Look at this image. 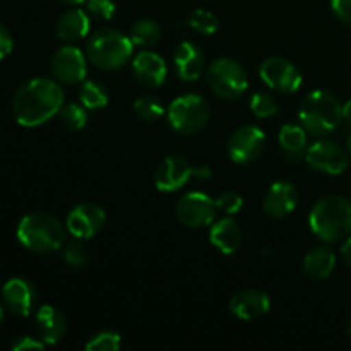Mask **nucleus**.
<instances>
[{"instance_id":"1","label":"nucleus","mask_w":351,"mask_h":351,"mask_svg":"<svg viewBox=\"0 0 351 351\" xmlns=\"http://www.w3.org/2000/svg\"><path fill=\"white\" fill-rule=\"evenodd\" d=\"M64 105V91L55 81L34 77L17 89L12 99V113L17 123L38 127L48 122Z\"/></svg>"},{"instance_id":"2","label":"nucleus","mask_w":351,"mask_h":351,"mask_svg":"<svg viewBox=\"0 0 351 351\" xmlns=\"http://www.w3.org/2000/svg\"><path fill=\"white\" fill-rule=\"evenodd\" d=\"M311 230L328 243L339 242L351 235V202L341 195L319 199L308 216Z\"/></svg>"},{"instance_id":"3","label":"nucleus","mask_w":351,"mask_h":351,"mask_svg":"<svg viewBox=\"0 0 351 351\" xmlns=\"http://www.w3.org/2000/svg\"><path fill=\"white\" fill-rule=\"evenodd\" d=\"M17 240L31 252L50 254L64 247L65 228L48 213H31L17 225Z\"/></svg>"},{"instance_id":"4","label":"nucleus","mask_w":351,"mask_h":351,"mask_svg":"<svg viewBox=\"0 0 351 351\" xmlns=\"http://www.w3.org/2000/svg\"><path fill=\"white\" fill-rule=\"evenodd\" d=\"M298 119L312 136H328L338 129L343 119V106L331 93L317 89L302 99Z\"/></svg>"},{"instance_id":"5","label":"nucleus","mask_w":351,"mask_h":351,"mask_svg":"<svg viewBox=\"0 0 351 351\" xmlns=\"http://www.w3.org/2000/svg\"><path fill=\"white\" fill-rule=\"evenodd\" d=\"M134 43L129 36L120 31L106 27V29L96 31L88 41V58L99 69L105 71H115L125 65L132 57Z\"/></svg>"},{"instance_id":"6","label":"nucleus","mask_w":351,"mask_h":351,"mask_svg":"<svg viewBox=\"0 0 351 351\" xmlns=\"http://www.w3.org/2000/svg\"><path fill=\"white\" fill-rule=\"evenodd\" d=\"M211 110L208 101L199 95H184L173 99L167 110V119L171 129L182 136L199 132L208 123Z\"/></svg>"},{"instance_id":"7","label":"nucleus","mask_w":351,"mask_h":351,"mask_svg":"<svg viewBox=\"0 0 351 351\" xmlns=\"http://www.w3.org/2000/svg\"><path fill=\"white\" fill-rule=\"evenodd\" d=\"M208 84L216 96L237 99L247 91L249 79L242 65L233 58H218L208 69Z\"/></svg>"},{"instance_id":"8","label":"nucleus","mask_w":351,"mask_h":351,"mask_svg":"<svg viewBox=\"0 0 351 351\" xmlns=\"http://www.w3.org/2000/svg\"><path fill=\"white\" fill-rule=\"evenodd\" d=\"M175 211H177V218L185 226H189V228H201V226H208L215 221L218 206H216L215 199L209 197L208 194L191 192V194H185L177 202Z\"/></svg>"},{"instance_id":"9","label":"nucleus","mask_w":351,"mask_h":351,"mask_svg":"<svg viewBox=\"0 0 351 351\" xmlns=\"http://www.w3.org/2000/svg\"><path fill=\"white\" fill-rule=\"evenodd\" d=\"M266 136L256 125H243L232 134L228 141V156L239 165L250 163L263 154Z\"/></svg>"},{"instance_id":"10","label":"nucleus","mask_w":351,"mask_h":351,"mask_svg":"<svg viewBox=\"0 0 351 351\" xmlns=\"http://www.w3.org/2000/svg\"><path fill=\"white\" fill-rule=\"evenodd\" d=\"M259 74L271 89L281 93H295L302 86V74L290 60L271 57L261 64Z\"/></svg>"},{"instance_id":"11","label":"nucleus","mask_w":351,"mask_h":351,"mask_svg":"<svg viewBox=\"0 0 351 351\" xmlns=\"http://www.w3.org/2000/svg\"><path fill=\"white\" fill-rule=\"evenodd\" d=\"M307 163L328 175H341L348 168V153L332 141H317L307 149Z\"/></svg>"},{"instance_id":"12","label":"nucleus","mask_w":351,"mask_h":351,"mask_svg":"<svg viewBox=\"0 0 351 351\" xmlns=\"http://www.w3.org/2000/svg\"><path fill=\"white\" fill-rule=\"evenodd\" d=\"M106 215L95 202H81L67 216V230L72 237L88 240L105 226Z\"/></svg>"},{"instance_id":"13","label":"nucleus","mask_w":351,"mask_h":351,"mask_svg":"<svg viewBox=\"0 0 351 351\" xmlns=\"http://www.w3.org/2000/svg\"><path fill=\"white\" fill-rule=\"evenodd\" d=\"M51 71L62 84H79L88 74L84 53L75 47H62L51 58Z\"/></svg>"},{"instance_id":"14","label":"nucleus","mask_w":351,"mask_h":351,"mask_svg":"<svg viewBox=\"0 0 351 351\" xmlns=\"http://www.w3.org/2000/svg\"><path fill=\"white\" fill-rule=\"evenodd\" d=\"M194 177V167L180 156H168L154 171V185L161 192H175Z\"/></svg>"},{"instance_id":"15","label":"nucleus","mask_w":351,"mask_h":351,"mask_svg":"<svg viewBox=\"0 0 351 351\" xmlns=\"http://www.w3.org/2000/svg\"><path fill=\"white\" fill-rule=\"evenodd\" d=\"M2 297L10 314L27 317L36 305V290L24 278H12L2 288Z\"/></svg>"},{"instance_id":"16","label":"nucleus","mask_w":351,"mask_h":351,"mask_svg":"<svg viewBox=\"0 0 351 351\" xmlns=\"http://www.w3.org/2000/svg\"><path fill=\"white\" fill-rule=\"evenodd\" d=\"M132 71L136 81L147 89L160 88L167 79V64L160 55L149 50H144L136 55V58L132 60Z\"/></svg>"},{"instance_id":"17","label":"nucleus","mask_w":351,"mask_h":351,"mask_svg":"<svg viewBox=\"0 0 351 351\" xmlns=\"http://www.w3.org/2000/svg\"><path fill=\"white\" fill-rule=\"evenodd\" d=\"M297 189L290 182H274L264 197V211L271 218H287L297 206Z\"/></svg>"},{"instance_id":"18","label":"nucleus","mask_w":351,"mask_h":351,"mask_svg":"<svg viewBox=\"0 0 351 351\" xmlns=\"http://www.w3.org/2000/svg\"><path fill=\"white\" fill-rule=\"evenodd\" d=\"M271 300L264 291L259 290H243L237 293L230 302V311L242 321H252L259 319L269 312Z\"/></svg>"},{"instance_id":"19","label":"nucleus","mask_w":351,"mask_h":351,"mask_svg":"<svg viewBox=\"0 0 351 351\" xmlns=\"http://www.w3.org/2000/svg\"><path fill=\"white\" fill-rule=\"evenodd\" d=\"M204 53L197 45L184 41L177 47L173 55L177 74L182 81H197L204 72Z\"/></svg>"},{"instance_id":"20","label":"nucleus","mask_w":351,"mask_h":351,"mask_svg":"<svg viewBox=\"0 0 351 351\" xmlns=\"http://www.w3.org/2000/svg\"><path fill=\"white\" fill-rule=\"evenodd\" d=\"M36 332L45 345H57L67 332V322L57 308L43 305L36 312Z\"/></svg>"},{"instance_id":"21","label":"nucleus","mask_w":351,"mask_h":351,"mask_svg":"<svg viewBox=\"0 0 351 351\" xmlns=\"http://www.w3.org/2000/svg\"><path fill=\"white\" fill-rule=\"evenodd\" d=\"M209 240L223 254H233L242 245V230L232 218H223L211 226Z\"/></svg>"},{"instance_id":"22","label":"nucleus","mask_w":351,"mask_h":351,"mask_svg":"<svg viewBox=\"0 0 351 351\" xmlns=\"http://www.w3.org/2000/svg\"><path fill=\"white\" fill-rule=\"evenodd\" d=\"M57 36L62 41H75L89 33V16L81 9L65 10L57 21Z\"/></svg>"},{"instance_id":"23","label":"nucleus","mask_w":351,"mask_h":351,"mask_svg":"<svg viewBox=\"0 0 351 351\" xmlns=\"http://www.w3.org/2000/svg\"><path fill=\"white\" fill-rule=\"evenodd\" d=\"M336 267V256L329 247H315L305 256L304 273L312 280H326Z\"/></svg>"},{"instance_id":"24","label":"nucleus","mask_w":351,"mask_h":351,"mask_svg":"<svg viewBox=\"0 0 351 351\" xmlns=\"http://www.w3.org/2000/svg\"><path fill=\"white\" fill-rule=\"evenodd\" d=\"M161 27L154 19H139L132 27H130V41L136 47L149 48L160 41Z\"/></svg>"},{"instance_id":"25","label":"nucleus","mask_w":351,"mask_h":351,"mask_svg":"<svg viewBox=\"0 0 351 351\" xmlns=\"http://www.w3.org/2000/svg\"><path fill=\"white\" fill-rule=\"evenodd\" d=\"M79 98L84 108L89 110H101L108 105V91L101 82L96 81H84L79 91Z\"/></svg>"},{"instance_id":"26","label":"nucleus","mask_w":351,"mask_h":351,"mask_svg":"<svg viewBox=\"0 0 351 351\" xmlns=\"http://www.w3.org/2000/svg\"><path fill=\"white\" fill-rule=\"evenodd\" d=\"M280 144L288 154H300L307 146L305 129L300 125H293V123L283 125L280 130Z\"/></svg>"},{"instance_id":"27","label":"nucleus","mask_w":351,"mask_h":351,"mask_svg":"<svg viewBox=\"0 0 351 351\" xmlns=\"http://www.w3.org/2000/svg\"><path fill=\"white\" fill-rule=\"evenodd\" d=\"M57 115L62 125L67 130H72V132L84 129L86 123H88V113H86V108L81 105H75V103L62 105V108L58 110Z\"/></svg>"},{"instance_id":"28","label":"nucleus","mask_w":351,"mask_h":351,"mask_svg":"<svg viewBox=\"0 0 351 351\" xmlns=\"http://www.w3.org/2000/svg\"><path fill=\"white\" fill-rule=\"evenodd\" d=\"M134 112L144 122H156L165 115V108L156 96H141L134 101Z\"/></svg>"},{"instance_id":"29","label":"nucleus","mask_w":351,"mask_h":351,"mask_svg":"<svg viewBox=\"0 0 351 351\" xmlns=\"http://www.w3.org/2000/svg\"><path fill=\"white\" fill-rule=\"evenodd\" d=\"M65 263L72 267H82L89 263V250L88 247L82 243L81 239L71 240V242L64 243V252H62Z\"/></svg>"},{"instance_id":"30","label":"nucleus","mask_w":351,"mask_h":351,"mask_svg":"<svg viewBox=\"0 0 351 351\" xmlns=\"http://www.w3.org/2000/svg\"><path fill=\"white\" fill-rule=\"evenodd\" d=\"M187 24L192 27V29H195L197 33H202V34H213L219 27L218 17H216L213 12H209V10H204V9L194 10V12L189 16Z\"/></svg>"},{"instance_id":"31","label":"nucleus","mask_w":351,"mask_h":351,"mask_svg":"<svg viewBox=\"0 0 351 351\" xmlns=\"http://www.w3.org/2000/svg\"><path fill=\"white\" fill-rule=\"evenodd\" d=\"M122 345L120 335L115 331H101L93 336L84 348L88 351H117Z\"/></svg>"},{"instance_id":"32","label":"nucleus","mask_w":351,"mask_h":351,"mask_svg":"<svg viewBox=\"0 0 351 351\" xmlns=\"http://www.w3.org/2000/svg\"><path fill=\"white\" fill-rule=\"evenodd\" d=\"M250 110L257 119H269L278 113V103L267 93H256L250 98Z\"/></svg>"},{"instance_id":"33","label":"nucleus","mask_w":351,"mask_h":351,"mask_svg":"<svg viewBox=\"0 0 351 351\" xmlns=\"http://www.w3.org/2000/svg\"><path fill=\"white\" fill-rule=\"evenodd\" d=\"M115 2L113 0H88V14L95 19L110 21L115 16Z\"/></svg>"},{"instance_id":"34","label":"nucleus","mask_w":351,"mask_h":351,"mask_svg":"<svg viewBox=\"0 0 351 351\" xmlns=\"http://www.w3.org/2000/svg\"><path fill=\"white\" fill-rule=\"evenodd\" d=\"M216 206H218L219 211L226 213V215H235L242 209L243 206V199L242 195L237 194V192L228 191L223 192L218 199H216Z\"/></svg>"},{"instance_id":"35","label":"nucleus","mask_w":351,"mask_h":351,"mask_svg":"<svg viewBox=\"0 0 351 351\" xmlns=\"http://www.w3.org/2000/svg\"><path fill=\"white\" fill-rule=\"evenodd\" d=\"M331 7L339 21L351 26V0H331Z\"/></svg>"},{"instance_id":"36","label":"nucleus","mask_w":351,"mask_h":351,"mask_svg":"<svg viewBox=\"0 0 351 351\" xmlns=\"http://www.w3.org/2000/svg\"><path fill=\"white\" fill-rule=\"evenodd\" d=\"M12 48H14L12 36H10L9 29L0 23V60H3L7 55H10Z\"/></svg>"},{"instance_id":"37","label":"nucleus","mask_w":351,"mask_h":351,"mask_svg":"<svg viewBox=\"0 0 351 351\" xmlns=\"http://www.w3.org/2000/svg\"><path fill=\"white\" fill-rule=\"evenodd\" d=\"M14 351H24V350H43L45 343L41 339L29 338V336H23V338L17 339L12 346H10Z\"/></svg>"},{"instance_id":"38","label":"nucleus","mask_w":351,"mask_h":351,"mask_svg":"<svg viewBox=\"0 0 351 351\" xmlns=\"http://www.w3.org/2000/svg\"><path fill=\"white\" fill-rule=\"evenodd\" d=\"M341 256H343V261H345V263L351 267V237L348 240H346L345 243H343Z\"/></svg>"},{"instance_id":"39","label":"nucleus","mask_w":351,"mask_h":351,"mask_svg":"<svg viewBox=\"0 0 351 351\" xmlns=\"http://www.w3.org/2000/svg\"><path fill=\"white\" fill-rule=\"evenodd\" d=\"M343 119H345L346 122H348V125L351 127V99L343 105Z\"/></svg>"},{"instance_id":"40","label":"nucleus","mask_w":351,"mask_h":351,"mask_svg":"<svg viewBox=\"0 0 351 351\" xmlns=\"http://www.w3.org/2000/svg\"><path fill=\"white\" fill-rule=\"evenodd\" d=\"M194 175L199 178H209L211 177V170L209 168H194Z\"/></svg>"},{"instance_id":"41","label":"nucleus","mask_w":351,"mask_h":351,"mask_svg":"<svg viewBox=\"0 0 351 351\" xmlns=\"http://www.w3.org/2000/svg\"><path fill=\"white\" fill-rule=\"evenodd\" d=\"M64 3H69V5H79L82 2H88V0H62Z\"/></svg>"},{"instance_id":"42","label":"nucleus","mask_w":351,"mask_h":351,"mask_svg":"<svg viewBox=\"0 0 351 351\" xmlns=\"http://www.w3.org/2000/svg\"><path fill=\"white\" fill-rule=\"evenodd\" d=\"M346 147H348V154H350V158H351V136L348 137V143H346Z\"/></svg>"},{"instance_id":"43","label":"nucleus","mask_w":351,"mask_h":351,"mask_svg":"<svg viewBox=\"0 0 351 351\" xmlns=\"http://www.w3.org/2000/svg\"><path fill=\"white\" fill-rule=\"evenodd\" d=\"M2 315H3V311H2V305H0V322H2Z\"/></svg>"},{"instance_id":"44","label":"nucleus","mask_w":351,"mask_h":351,"mask_svg":"<svg viewBox=\"0 0 351 351\" xmlns=\"http://www.w3.org/2000/svg\"><path fill=\"white\" fill-rule=\"evenodd\" d=\"M348 336L351 338V324H350V328H348Z\"/></svg>"}]
</instances>
